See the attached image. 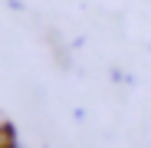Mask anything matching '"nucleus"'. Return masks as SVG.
<instances>
[{"label":"nucleus","instance_id":"nucleus-1","mask_svg":"<svg viewBox=\"0 0 151 148\" xmlns=\"http://www.w3.org/2000/svg\"><path fill=\"white\" fill-rule=\"evenodd\" d=\"M0 148H10V138H7V132H0Z\"/></svg>","mask_w":151,"mask_h":148},{"label":"nucleus","instance_id":"nucleus-2","mask_svg":"<svg viewBox=\"0 0 151 148\" xmlns=\"http://www.w3.org/2000/svg\"><path fill=\"white\" fill-rule=\"evenodd\" d=\"M0 132H4V122H0Z\"/></svg>","mask_w":151,"mask_h":148}]
</instances>
